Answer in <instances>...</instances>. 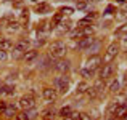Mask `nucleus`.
I'll return each mask as SVG.
<instances>
[{
  "label": "nucleus",
  "instance_id": "obj_1",
  "mask_svg": "<svg viewBox=\"0 0 127 120\" xmlns=\"http://www.w3.org/2000/svg\"><path fill=\"white\" fill-rule=\"evenodd\" d=\"M64 55H66V45H64V42H61V40H56V42H53L52 45H50V48H48V56H52L53 59L64 58Z\"/></svg>",
  "mask_w": 127,
  "mask_h": 120
},
{
  "label": "nucleus",
  "instance_id": "obj_2",
  "mask_svg": "<svg viewBox=\"0 0 127 120\" xmlns=\"http://www.w3.org/2000/svg\"><path fill=\"white\" fill-rule=\"evenodd\" d=\"M69 85H71V79H69L66 74H61L60 77H56V79H55V90H58L61 95L68 93Z\"/></svg>",
  "mask_w": 127,
  "mask_h": 120
},
{
  "label": "nucleus",
  "instance_id": "obj_3",
  "mask_svg": "<svg viewBox=\"0 0 127 120\" xmlns=\"http://www.w3.org/2000/svg\"><path fill=\"white\" fill-rule=\"evenodd\" d=\"M29 40H26V39H21V40H18V42L13 45V58H16L18 59L21 55H24L26 51L29 50Z\"/></svg>",
  "mask_w": 127,
  "mask_h": 120
},
{
  "label": "nucleus",
  "instance_id": "obj_4",
  "mask_svg": "<svg viewBox=\"0 0 127 120\" xmlns=\"http://www.w3.org/2000/svg\"><path fill=\"white\" fill-rule=\"evenodd\" d=\"M93 34V27L92 26H82V27H77L76 31H72L71 34V39L72 40H81V39H84V37H87V35H92Z\"/></svg>",
  "mask_w": 127,
  "mask_h": 120
},
{
  "label": "nucleus",
  "instance_id": "obj_5",
  "mask_svg": "<svg viewBox=\"0 0 127 120\" xmlns=\"http://www.w3.org/2000/svg\"><path fill=\"white\" fill-rule=\"evenodd\" d=\"M119 53V45L116 42H113L111 45L106 48V53H105V56H103V64H108V62H111L113 59L116 58V55Z\"/></svg>",
  "mask_w": 127,
  "mask_h": 120
},
{
  "label": "nucleus",
  "instance_id": "obj_6",
  "mask_svg": "<svg viewBox=\"0 0 127 120\" xmlns=\"http://www.w3.org/2000/svg\"><path fill=\"white\" fill-rule=\"evenodd\" d=\"M19 107L23 109V111H29V109L35 107V99L32 95H26L23 96L21 99H19Z\"/></svg>",
  "mask_w": 127,
  "mask_h": 120
},
{
  "label": "nucleus",
  "instance_id": "obj_7",
  "mask_svg": "<svg viewBox=\"0 0 127 120\" xmlns=\"http://www.w3.org/2000/svg\"><path fill=\"white\" fill-rule=\"evenodd\" d=\"M114 71H116V66L113 64V62H108V64H103L101 71H100V79H101V80H108L109 77H113Z\"/></svg>",
  "mask_w": 127,
  "mask_h": 120
},
{
  "label": "nucleus",
  "instance_id": "obj_8",
  "mask_svg": "<svg viewBox=\"0 0 127 120\" xmlns=\"http://www.w3.org/2000/svg\"><path fill=\"white\" fill-rule=\"evenodd\" d=\"M101 64H103V59L100 55H92L87 59V69H90V71H96Z\"/></svg>",
  "mask_w": 127,
  "mask_h": 120
},
{
  "label": "nucleus",
  "instance_id": "obj_9",
  "mask_svg": "<svg viewBox=\"0 0 127 120\" xmlns=\"http://www.w3.org/2000/svg\"><path fill=\"white\" fill-rule=\"evenodd\" d=\"M0 112L5 117H13V115H16V107L10 102H0Z\"/></svg>",
  "mask_w": 127,
  "mask_h": 120
},
{
  "label": "nucleus",
  "instance_id": "obj_10",
  "mask_svg": "<svg viewBox=\"0 0 127 120\" xmlns=\"http://www.w3.org/2000/svg\"><path fill=\"white\" fill-rule=\"evenodd\" d=\"M42 96H43V99H45L48 104H52V102L56 101V98H58V93H56L55 88H43Z\"/></svg>",
  "mask_w": 127,
  "mask_h": 120
},
{
  "label": "nucleus",
  "instance_id": "obj_11",
  "mask_svg": "<svg viewBox=\"0 0 127 120\" xmlns=\"http://www.w3.org/2000/svg\"><path fill=\"white\" fill-rule=\"evenodd\" d=\"M53 67H55L58 72L64 74V72L68 71L69 67H71V62H69L68 59H63V58H60V59H56V61H55V66H53Z\"/></svg>",
  "mask_w": 127,
  "mask_h": 120
},
{
  "label": "nucleus",
  "instance_id": "obj_12",
  "mask_svg": "<svg viewBox=\"0 0 127 120\" xmlns=\"http://www.w3.org/2000/svg\"><path fill=\"white\" fill-rule=\"evenodd\" d=\"M95 40H96V39L93 37V35H87V37L77 40V50H87L93 42H95Z\"/></svg>",
  "mask_w": 127,
  "mask_h": 120
},
{
  "label": "nucleus",
  "instance_id": "obj_13",
  "mask_svg": "<svg viewBox=\"0 0 127 120\" xmlns=\"http://www.w3.org/2000/svg\"><path fill=\"white\" fill-rule=\"evenodd\" d=\"M37 58H39V50H28V51L23 55V59H24L28 64H32Z\"/></svg>",
  "mask_w": 127,
  "mask_h": 120
},
{
  "label": "nucleus",
  "instance_id": "obj_14",
  "mask_svg": "<svg viewBox=\"0 0 127 120\" xmlns=\"http://www.w3.org/2000/svg\"><path fill=\"white\" fill-rule=\"evenodd\" d=\"M126 112H127V104H126V102H122V104H118V106H116V109L113 111L111 117L113 119H121Z\"/></svg>",
  "mask_w": 127,
  "mask_h": 120
},
{
  "label": "nucleus",
  "instance_id": "obj_15",
  "mask_svg": "<svg viewBox=\"0 0 127 120\" xmlns=\"http://www.w3.org/2000/svg\"><path fill=\"white\" fill-rule=\"evenodd\" d=\"M35 13H39V15H48V13H52V6L48 5V3L45 2H40L35 5Z\"/></svg>",
  "mask_w": 127,
  "mask_h": 120
},
{
  "label": "nucleus",
  "instance_id": "obj_16",
  "mask_svg": "<svg viewBox=\"0 0 127 120\" xmlns=\"http://www.w3.org/2000/svg\"><path fill=\"white\" fill-rule=\"evenodd\" d=\"M55 31L58 32L60 35L64 34V32H69V31H71V22H69V21H66V22L64 21H60L58 24L55 26Z\"/></svg>",
  "mask_w": 127,
  "mask_h": 120
},
{
  "label": "nucleus",
  "instance_id": "obj_17",
  "mask_svg": "<svg viewBox=\"0 0 127 120\" xmlns=\"http://www.w3.org/2000/svg\"><path fill=\"white\" fill-rule=\"evenodd\" d=\"M13 40L11 39H0V50H3V51H10V50H13Z\"/></svg>",
  "mask_w": 127,
  "mask_h": 120
},
{
  "label": "nucleus",
  "instance_id": "obj_18",
  "mask_svg": "<svg viewBox=\"0 0 127 120\" xmlns=\"http://www.w3.org/2000/svg\"><path fill=\"white\" fill-rule=\"evenodd\" d=\"M100 46H101V42H100V40H95V42H93L92 45H90L89 48L85 50V51L89 53L90 56H92V55H96V51H98V50H100Z\"/></svg>",
  "mask_w": 127,
  "mask_h": 120
},
{
  "label": "nucleus",
  "instance_id": "obj_19",
  "mask_svg": "<svg viewBox=\"0 0 127 120\" xmlns=\"http://www.w3.org/2000/svg\"><path fill=\"white\" fill-rule=\"evenodd\" d=\"M2 95H15V88L13 86H8V85H5V83H0V96Z\"/></svg>",
  "mask_w": 127,
  "mask_h": 120
},
{
  "label": "nucleus",
  "instance_id": "obj_20",
  "mask_svg": "<svg viewBox=\"0 0 127 120\" xmlns=\"http://www.w3.org/2000/svg\"><path fill=\"white\" fill-rule=\"evenodd\" d=\"M87 88H89L87 82H81V83L77 85V88H76V95H82V93H85Z\"/></svg>",
  "mask_w": 127,
  "mask_h": 120
},
{
  "label": "nucleus",
  "instance_id": "obj_21",
  "mask_svg": "<svg viewBox=\"0 0 127 120\" xmlns=\"http://www.w3.org/2000/svg\"><path fill=\"white\" fill-rule=\"evenodd\" d=\"M42 119L53 120V119H55V111H53V109H47V111H43V114H42Z\"/></svg>",
  "mask_w": 127,
  "mask_h": 120
},
{
  "label": "nucleus",
  "instance_id": "obj_22",
  "mask_svg": "<svg viewBox=\"0 0 127 120\" xmlns=\"http://www.w3.org/2000/svg\"><path fill=\"white\" fill-rule=\"evenodd\" d=\"M81 75L84 79H92L93 75H95V71H90V69L85 67V69H82V71H81Z\"/></svg>",
  "mask_w": 127,
  "mask_h": 120
},
{
  "label": "nucleus",
  "instance_id": "obj_23",
  "mask_svg": "<svg viewBox=\"0 0 127 120\" xmlns=\"http://www.w3.org/2000/svg\"><path fill=\"white\" fill-rule=\"evenodd\" d=\"M21 21H23V24H28V21H29V10L26 8V10H23L21 11Z\"/></svg>",
  "mask_w": 127,
  "mask_h": 120
},
{
  "label": "nucleus",
  "instance_id": "obj_24",
  "mask_svg": "<svg viewBox=\"0 0 127 120\" xmlns=\"http://www.w3.org/2000/svg\"><path fill=\"white\" fill-rule=\"evenodd\" d=\"M6 29L8 31H13V32H16L19 29V24L16 21H8V26H6Z\"/></svg>",
  "mask_w": 127,
  "mask_h": 120
},
{
  "label": "nucleus",
  "instance_id": "obj_25",
  "mask_svg": "<svg viewBox=\"0 0 127 120\" xmlns=\"http://www.w3.org/2000/svg\"><path fill=\"white\" fill-rule=\"evenodd\" d=\"M85 93H87V95H89V96H90V98H92V99L98 96V91H96V90H95V86H89Z\"/></svg>",
  "mask_w": 127,
  "mask_h": 120
},
{
  "label": "nucleus",
  "instance_id": "obj_26",
  "mask_svg": "<svg viewBox=\"0 0 127 120\" xmlns=\"http://www.w3.org/2000/svg\"><path fill=\"white\" fill-rule=\"evenodd\" d=\"M71 112H72V107H71V106H66V107H63L61 111H60V115H61V117L64 119L66 115H69Z\"/></svg>",
  "mask_w": 127,
  "mask_h": 120
},
{
  "label": "nucleus",
  "instance_id": "obj_27",
  "mask_svg": "<svg viewBox=\"0 0 127 120\" xmlns=\"http://www.w3.org/2000/svg\"><path fill=\"white\" fill-rule=\"evenodd\" d=\"M122 34H127V22H124L121 27L116 29V35H122Z\"/></svg>",
  "mask_w": 127,
  "mask_h": 120
},
{
  "label": "nucleus",
  "instance_id": "obj_28",
  "mask_svg": "<svg viewBox=\"0 0 127 120\" xmlns=\"http://www.w3.org/2000/svg\"><path fill=\"white\" fill-rule=\"evenodd\" d=\"M103 88H105V80H101V79H100L98 82L95 83V90H96L98 93H101V91H103Z\"/></svg>",
  "mask_w": 127,
  "mask_h": 120
},
{
  "label": "nucleus",
  "instance_id": "obj_29",
  "mask_svg": "<svg viewBox=\"0 0 127 120\" xmlns=\"http://www.w3.org/2000/svg\"><path fill=\"white\" fill-rule=\"evenodd\" d=\"M15 120H29L28 112L23 111V112H19V114H16V115H15Z\"/></svg>",
  "mask_w": 127,
  "mask_h": 120
},
{
  "label": "nucleus",
  "instance_id": "obj_30",
  "mask_svg": "<svg viewBox=\"0 0 127 120\" xmlns=\"http://www.w3.org/2000/svg\"><path fill=\"white\" fill-rule=\"evenodd\" d=\"M109 91H111V93H118L119 91V83L118 82H113L111 85H109Z\"/></svg>",
  "mask_w": 127,
  "mask_h": 120
},
{
  "label": "nucleus",
  "instance_id": "obj_31",
  "mask_svg": "<svg viewBox=\"0 0 127 120\" xmlns=\"http://www.w3.org/2000/svg\"><path fill=\"white\" fill-rule=\"evenodd\" d=\"M64 120H79V114L77 112H71L69 115H66Z\"/></svg>",
  "mask_w": 127,
  "mask_h": 120
},
{
  "label": "nucleus",
  "instance_id": "obj_32",
  "mask_svg": "<svg viewBox=\"0 0 127 120\" xmlns=\"http://www.w3.org/2000/svg\"><path fill=\"white\" fill-rule=\"evenodd\" d=\"M72 11H74V10H72V8H68V6H63V8L60 10V13H63V16H64V15H71Z\"/></svg>",
  "mask_w": 127,
  "mask_h": 120
},
{
  "label": "nucleus",
  "instance_id": "obj_33",
  "mask_svg": "<svg viewBox=\"0 0 127 120\" xmlns=\"http://www.w3.org/2000/svg\"><path fill=\"white\" fill-rule=\"evenodd\" d=\"M113 11H114V6H113V5H109V6H108V8H106V10H105V13H103V15H111V13H113Z\"/></svg>",
  "mask_w": 127,
  "mask_h": 120
},
{
  "label": "nucleus",
  "instance_id": "obj_34",
  "mask_svg": "<svg viewBox=\"0 0 127 120\" xmlns=\"http://www.w3.org/2000/svg\"><path fill=\"white\" fill-rule=\"evenodd\" d=\"M6 58H8V55H6V51H3V50H0V61H5Z\"/></svg>",
  "mask_w": 127,
  "mask_h": 120
},
{
  "label": "nucleus",
  "instance_id": "obj_35",
  "mask_svg": "<svg viewBox=\"0 0 127 120\" xmlns=\"http://www.w3.org/2000/svg\"><path fill=\"white\" fill-rule=\"evenodd\" d=\"M79 120H90V117L87 114H79Z\"/></svg>",
  "mask_w": 127,
  "mask_h": 120
},
{
  "label": "nucleus",
  "instance_id": "obj_36",
  "mask_svg": "<svg viewBox=\"0 0 127 120\" xmlns=\"http://www.w3.org/2000/svg\"><path fill=\"white\" fill-rule=\"evenodd\" d=\"M87 6V3H84V2H81V3H77V8L79 10H82V8H85Z\"/></svg>",
  "mask_w": 127,
  "mask_h": 120
},
{
  "label": "nucleus",
  "instance_id": "obj_37",
  "mask_svg": "<svg viewBox=\"0 0 127 120\" xmlns=\"http://www.w3.org/2000/svg\"><path fill=\"white\" fill-rule=\"evenodd\" d=\"M121 120H127V112H126V114H124V115L121 117Z\"/></svg>",
  "mask_w": 127,
  "mask_h": 120
},
{
  "label": "nucleus",
  "instance_id": "obj_38",
  "mask_svg": "<svg viewBox=\"0 0 127 120\" xmlns=\"http://www.w3.org/2000/svg\"><path fill=\"white\" fill-rule=\"evenodd\" d=\"M124 83L127 85V72H126V75H124Z\"/></svg>",
  "mask_w": 127,
  "mask_h": 120
},
{
  "label": "nucleus",
  "instance_id": "obj_39",
  "mask_svg": "<svg viewBox=\"0 0 127 120\" xmlns=\"http://www.w3.org/2000/svg\"><path fill=\"white\" fill-rule=\"evenodd\" d=\"M116 2H118V3H124V0H116Z\"/></svg>",
  "mask_w": 127,
  "mask_h": 120
},
{
  "label": "nucleus",
  "instance_id": "obj_40",
  "mask_svg": "<svg viewBox=\"0 0 127 120\" xmlns=\"http://www.w3.org/2000/svg\"><path fill=\"white\" fill-rule=\"evenodd\" d=\"M32 2H35V3H37V2H39V0H32Z\"/></svg>",
  "mask_w": 127,
  "mask_h": 120
},
{
  "label": "nucleus",
  "instance_id": "obj_41",
  "mask_svg": "<svg viewBox=\"0 0 127 120\" xmlns=\"http://www.w3.org/2000/svg\"><path fill=\"white\" fill-rule=\"evenodd\" d=\"M124 3H127V0H124Z\"/></svg>",
  "mask_w": 127,
  "mask_h": 120
},
{
  "label": "nucleus",
  "instance_id": "obj_42",
  "mask_svg": "<svg viewBox=\"0 0 127 120\" xmlns=\"http://www.w3.org/2000/svg\"><path fill=\"white\" fill-rule=\"evenodd\" d=\"M118 120H121V119H118Z\"/></svg>",
  "mask_w": 127,
  "mask_h": 120
},
{
  "label": "nucleus",
  "instance_id": "obj_43",
  "mask_svg": "<svg viewBox=\"0 0 127 120\" xmlns=\"http://www.w3.org/2000/svg\"><path fill=\"white\" fill-rule=\"evenodd\" d=\"M89 2H90V0H89Z\"/></svg>",
  "mask_w": 127,
  "mask_h": 120
}]
</instances>
